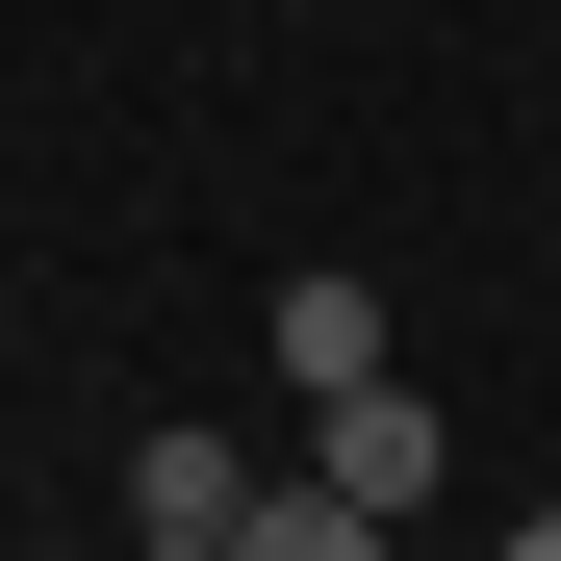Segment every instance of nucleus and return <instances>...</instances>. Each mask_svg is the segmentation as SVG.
<instances>
[{"instance_id":"obj_3","label":"nucleus","mask_w":561,"mask_h":561,"mask_svg":"<svg viewBox=\"0 0 561 561\" xmlns=\"http://www.w3.org/2000/svg\"><path fill=\"white\" fill-rule=\"evenodd\" d=\"M357 357H383V280H280V383H307V409H332V383H357Z\"/></svg>"},{"instance_id":"obj_1","label":"nucleus","mask_w":561,"mask_h":561,"mask_svg":"<svg viewBox=\"0 0 561 561\" xmlns=\"http://www.w3.org/2000/svg\"><path fill=\"white\" fill-rule=\"evenodd\" d=\"M307 485H332L357 536H383V511H434V409L383 383V357H357V383H332V434H307Z\"/></svg>"},{"instance_id":"obj_2","label":"nucleus","mask_w":561,"mask_h":561,"mask_svg":"<svg viewBox=\"0 0 561 561\" xmlns=\"http://www.w3.org/2000/svg\"><path fill=\"white\" fill-rule=\"evenodd\" d=\"M128 536H153V561H230V536H255V459L153 434V459H128Z\"/></svg>"}]
</instances>
